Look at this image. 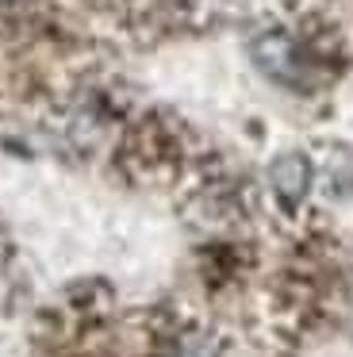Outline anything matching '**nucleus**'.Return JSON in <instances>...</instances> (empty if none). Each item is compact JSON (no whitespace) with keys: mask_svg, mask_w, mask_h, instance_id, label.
<instances>
[{"mask_svg":"<svg viewBox=\"0 0 353 357\" xmlns=\"http://www.w3.org/2000/svg\"><path fill=\"white\" fill-rule=\"evenodd\" d=\"M253 58H257V70L269 73L280 85H299L303 77V62H299V50L288 35H261L253 43Z\"/></svg>","mask_w":353,"mask_h":357,"instance_id":"1","label":"nucleus"},{"mask_svg":"<svg viewBox=\"0 0 353 357\" xmlns=\"http://www.w3.org/2000/svg\"><path fill=\"white\" fill-rule=\"evenodd\" d=\"M269 188H273V196L284 208H299L303 196L311 192V162L303 154H296V150L273 158V165H269Z\"/></svg>","mask_w":353,"mask_h":357,"instance_id":"2","label":"nucleus"},{"mask_svg":"<svg viewBox=\"0 0 353 357\" xmlns=\"http://www.w3.org/2000/svg\"><path fill=\"white\" fill-rule=\"evenodd\" d=\"M181 357H219V354H215L211 342H188V346L181 349Z\"/></svg>","mask_w":353,"mask_h":357,"instance_id":"3","label":"nucleus"}]
</instances>
